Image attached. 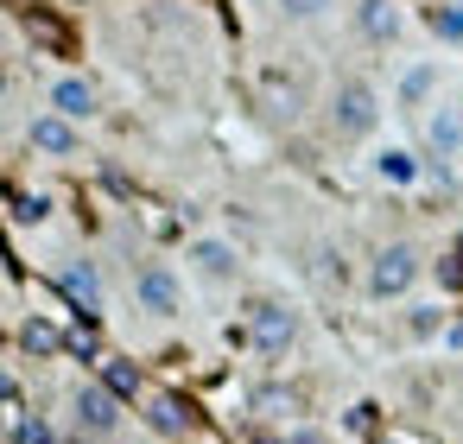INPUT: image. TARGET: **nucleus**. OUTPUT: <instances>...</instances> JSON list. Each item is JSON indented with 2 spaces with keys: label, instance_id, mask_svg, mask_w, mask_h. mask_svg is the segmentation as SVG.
I'll use <instances>...</instances> for the list:
<instances>
[{
  "label": "nucleus",
  "instance_id": "nucleus-25",
  "mask_svg": "<svg viewBox=\"0 0 463 444\" xmlns=\"http://www.w3.org/2000/svg\"><path fill=\"white\" fill-rule=\"evenodd\" d=\"M444 343H450V349H463V324H450V330H444Z\"/></svg>",
  "mask_w": 463,
  "mask_h": 444
},
{
  "label": "nucleus",
  "instance_id": "nucleus-16",
  "mask_svg": "<svg viewBox=\"0 0 463 444\" xmlns=\"http://www.w3.org/2000/svg\"><path fill=\"white\" fill-rule=\"evenodd\" d=\"M374 172H381L387 184H412V178H419V159H412L406 146H387V153L374 159Z\"/></svg>",
  "mask_w": 463,
  "mask_h": 444
},
{
  "label": "nucleus",
  "instance_id": "nucleus-7",
  "mask_svg": "<svg viewBox=\"0 0 463 444\" xmlns=\"http://www.w3.org/2000/svg\"><path fill=\"white\" fill-rule=\"evenodd\" d=\"M26 140L39 146V153H52V159H71L77 153V121H64V115H33V128H26Z\"/></svg>",
  "mask_w": 463,
  "mask_h": 444
},
{
  "label": "nucleus",
  "instance_id": "nucleus-2",
  "mask_svg": "<svg viewBox=\"0 0 463 444\" xmlns=\"http://www.w3.org/2000/svg\"><path fill=\"white\" fill-rule=\"evenodd\" d=\"M241 330H248V343H254L267 362H286V355H292V343H298V311H292L286 298H254Z\"/></svg>",
  "mask_w": 463,
  "mask_h": 444
},
{
  "label": "nucleus",
  "instance_id": "nucleus-18",
  "mask_svg": "<svg viewBox=\"0 0 463 444\" xmlns=\"http://www.w3.org/2000/svg\"><path fill=\"white\" fill-rule=\"evenodd\" d=\"M102 387L128 400V393H140V368H134V362H109V368H102Z\"/></svg>",
  "mask_w": 463,
  "mask_h": 444
},
{
  "label": "nucleus",
  "instance_id": "nucleus-19",
  "mask_svg": "<svg viewBox=\"0 0 463 444\" xmlns=\"http://www.w3.org/2000/svg\"><path fill=\"white\" fill-rule=\"evenodd\" d=\"M406 330H412V336H438V330H444V311H438V305H412Z\"/></svg>",
  "mask_w": 463,
  "mask_h": 444
},
{
  "label": "nucleus",
  "instance_id": "nucleus-1",
  "mask_svg": "<svg viewBox=\"0 0 463 444\" xmlns=\"http://www.w3.org/2000/svg\"><path fill=\"white\" fill-rule=\"evenodd\" d=\"M374 128H381V96H374V83H362V77L336 83V90H330V134H336V140H368Z\"/></svg>",
  "mask_w": 463,
  "mask_h": 444
},
{
  "label": "nucleus",
  "instance_id": "nucleus-23",
  "mask_svg": "<svg viewBox=\"0 0 463 444\" xmlns=\"http://www.w3.org/2000/svg\"><path fill=\"white\" fill-rule=\"evenodd\" d=\"M45 210H52L45 197H20V222H45Z\"/></svg>",
  "mask_w": 463,
  "mask_h": 444
},
{
  "label": "nucleus",
  "instance_id": "nucleus-17",
  "mask_svg": "<svg viewBox=\"0 0 463 444\" xmlns=\"http://www.w3.org/2000/svg\"><path fill=\"white\" fill-rule=\"evenodd\" d=\"M431 33H438L444 45H463V7H457V0H444V7H431Z\"/></svg>",
  "mask_w": 463,
  "mask_h": 444
},
{
  "label": "nucleus",
  "instance_id": "nucleus-8",
  "mask_svg": "<svg viewBox=\"0 0 463 444\" xmlns=\"http://www.w3.org/2000/svg\"><path fill=\"white\" fill-rule=\"evenodd\" d=\"M425 146H431V159H463V115L457 109H431L425 115Z\"/></svg>",
  "mask_w": 463,
  "mask_h": 444
},
{
  "label": "nucleus",
  "instance_id": "nucleus-5",
  "mask_svg": "<svg viewBox=\"0 0 463 444\" xmlns=\"http://www.w3.org/2000/svg\"><path fill=\"white\" fill-rule=\"evenodd\" d=\"M134 298H140V311H153V317H178V311H184V286H178V273L159 267V260H146V267L134 273Z\"/></svg>",
  "mask_w": 463,
  "mask_h": 444
},
{
  "label": "nucleus",
  "instance_id": "nucleus-10",
  "mask_svg": "<svg viewBox=\"0 0 463 444\" xmlns=\"http://www.w3.org/2000/svg\"><path fill=\"white\" fill-rule=\"evenodd\" d=\"M58 286H64V292H71V298H77L90 317L102 311V279H96V267H90V260H71V267L58 273Z\"/></svg>",
  "mask_w": 463,
  "mask_h": 444
},
{
  "label": "nucleus",
  "instance_id": "nucleus-27",
  "mask_svg": "<svg viewBox=\"0 0 463 444\" xmlns=\"http://www.w3.org/2000/svg\"><path fill=\"white\" fill-rule=\"evenodd\" d=\"M0 45H7V26H0Z\"/></svg>",
  "mask_w": 463,
  "mask_h": 444
},
{
  "label": "nucleus",
  "instance_id": "nucleus-12",
  "mask_svg": "<svg viewBox=\"0 0 463 444\" xmlns=\"http://www.w3.org/2000/svg\"><path fill=\"white\" fill-rule=\"evenodd\" d=\"M362 33L374 45H393L400 39V7H393V0H362Z\"/></svg>",
  "mask_w": 463,
  "mask_h": 444
},
{
  "label": "nucleus",
  "instance_id": "nucleus-28",
  "mask_svg": "<svg viewBox=\"0 0 463 444\" xmlns=\"http://www.w3.org/2000/svg\"><path fill=\"white\" fill-rule=\"evenodd\" d=\"M77 444H90V438H77Z\"/></svg>",
  "mask_w": 463,
  "mask_h": 444
},
{
  "label": "nucleus",
  "instance_id": "nucleus-15",
  "mask_svg": "<svg viewBox=\"0 0 463 444\" xmlns=\"http://www.w3.org/2000/svg\"><path fill=\"white\" fill-rule=\"evenodd\" d=\"M267 115H279V121H292V115H298V83H292V77H279V71H267Z\"/></svg>",
  "mask_w": 463,
  "mask_h": 444
},
{
  "label": "nucleus",
  "instance_id": "nucleus-3",
  "mask_svg": "<svg viewBox=\"0 0 463 444\" xmlns=\"http://www.w3.org/2000/svg\"><path fill=\"white\" fill-rule=\"evenodd\" d=\"M419 286V248L412 241H387L368 260V298H406Z\"/></svg>",
  "mask_w": 463,
  "mask_h": 444
},
{
  "label": "nucleus",
  "instance_id": "nucleus-22",
  "mask_svg": "<svg viewBox=\"0 0 463 444\" xmlns=\"http://www.w3.org/2000/svg\"><path fill=\"white\" fill-rule=\"evenodd\" d=\"M20 444H58V431L45 419H20Z\"/></svg>",
  "mask_w": 463,
  "mask_h": 444
},
{
  "label": "nucleus",
  "instance_id": "nucleus-29",
  "mask_svg": "<svg viewBox=\"0 0 463 444\" xmlns=\"http://www.w3.org/2000/svg\"><path fill=\"white\" fill-rule=\"evenodd\" d=\"M457 115H463V102H457Z\"/></svg>",
  "mask_w": 463,
  "mask_h": 444
},
{
  "label": "nucleus",
  "instance_id": "nucleus-21",
  "mask_svg": "<svg viewBox=\"0 0 463 444\" xmlns=\"http://www.w3.org/2000/svg\"><path fill=\"white\" fill-rule=\"evenodd\" d=\"M26 349H39V355H52V349H58V330L33 317V324H26Z\"/></svg>",
  "mask_w": 463,
  "mask_h": 444
},
{
  "label": "nucleus",
  "instance_id": "nucleus-26",
  "mask_svg": "<svg viewBox=\"0 0 463 444\" xmlns=\"http://www.w3.org/2000/svg\"><path fill=\"white\" fill-rule=\"evenodd\" d=\"M0 96H7V71H0Z\"/></svg>",
  "mask_w": 463,
  "mask_h": 444
},
{
  "label": "nucleus",
  "instance_id": "nucleus-24",
  "mask_svg": "<svg viewBox=\"0 0 463 444\" xmlns=\"http://www.w3.org/2000/svg\"><path fill=\"white\" fill-rule=\"evenodd\" d=\"M286 444H330V438H324V431H317V425H298V431H292V438H286Z\"/></svg>",
  "mask_w": 463,
  "mask_h": 444
},
{
  "label": "nucleus",
  "instance_id": "nucleus-6",
  "mask_svg": "<svg viewBox=\"0 0 463 444\" xmlns=\"http://www.w3.org/2000/svg\"><path fill=\"white\" fill-rule=\"evenodd\" d=\"M191 267H197V279H210V286H235L241 254H235L222 235H197V241H191Z\"/></svg>",
  "mask_w": 463,
  "mask_h": 444
},
{
  "label": "nucleus",
  "instance_id": "nucleus-9",
  "mask_svg": "<svg viewBox=\"0 0 463 444\" xmlns=\"http://www.w3.org/2000/svg\"><path fill=\"white\" fill-rule=\"evenodd\" d=\"M52 115H64V121H90V115H96V83H83V77H58V83H52Z\"/></svg>",
  "mask_w": 463,
  "mask_h": 444
},
{
  "label": "nucleus",
  "instance_id": "nucleus-11",
  "mask_svg": "<svg viewBox=\"0 0 463 444\" xmlns=\"http://www.w3.org/2000/svg\"><path fill=\"white\" fill-rule=\"evenodd\" d=\"M146 425H153L159 438H184V431H191V406L172 400V393H159V400H146Z\"/></svg>",
  "mask_w": 463,
  "mask_h": 444
},
{
  "label": "nucleus",
  "instance_id": "nucleus-14",
  "mask_svg": "<svg viewBox=\"0 0 463 444\" xmlns=\"http://www.w3.org/2000/svg\"><path fill=\"white\" fill-rule=\"evenodd\" d=\"M431 90H438V71H431V64H412V71L400 77V109H425Z\"/></svg>",
  "mask_w": 463,
  "mask_h": 444
},
{
  "label": "nucleus",
  "instance_id": "nucleus-20",
  "mask_svg": "<svg viewBox=\"0 0 463 444\" xmlns=\"http://www.w3.org/2000/svg\"><path fill=\"white\" fill-rule=\"evenodd\" d=\"M330 7H336V0H279V14H286V20H324Z\"/></svg>",
  "mask_w": 463,
  "mask_h": 444
},
{
  "label": "nucleus",
  "instance_id": "nucleus-30",
  "mask_svg": "<svg viewBox=\"0 0 463 444\" xmlns=\"http://www.w3.org/2000/svg\"><path fill=\"white\" fill-rule=\"evenodd\" d=\"M457 7H463V0H457Z\"/></svg>",
  "mask_w": 463,
  "mask_h": 444
},
{
  "label": "nucleus",
  "instance_id": "nucleus-13",
  "mask_svg": "<svg viewBox=\"0 0 463 444\" xmlns=\"http://www.w3.org/2000/svg\"><path fill=\"white\" fill-rule=\"evenodd\" d=\"M248 406H254L260 419H286V412H305L298 387H273V381H267V387H254V393H248Z\"/></svg>",
  "mask_w": 463,
  "mask_h": 444
},
{
  "label": "nucleus",
  "instance_id": "nucleus-4",
  "mask_svg": "<svg viewBox=\"0 0 463 444\" xmlns=\"http://www.w3.org/2000/svg\"><path fill=\"white\" fill-rule=\"evenodd\" d=\"M71 419H77V438H115L121 431V393H109L102 381H83L71 393Z\"/></svg>",
  "mask_w": 463,
  "mask_h": 444
}]
</instances>
